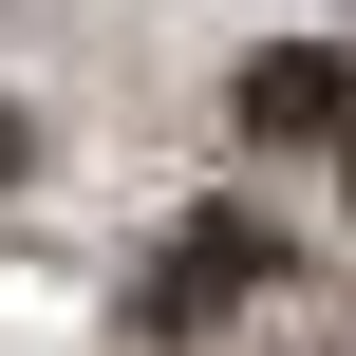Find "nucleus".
Instances as JSON below:
<instances>
[{
	"label": "nucleus",
	"mask_w": 356,
	"mask_h": 356,
	"mask_svg": "<svg viewBox=\"0 0 356 356\" xmlns=\"http://www.w3.org/2000/svg\"><path fill=\"white\" fill-rule=\"evenodd\" d=\"M244 131H263V150H300V131H356V38H282V56L244 75Z\"/></svg>",
	"instance_id": "obj_1"
},
{
	"label": "nucleus",
	"mask_w": 356,
	"mask_h": 356,
	"mask_svg": "<svg viewBox=\"0 0 356 356\" xmlns=\"http://www.w3.org/2000/svg\"><path fill=\"white\" fill-rule=\"evenodd\" d=\"M244 282H282V244H263V225L225 207V225H207V244H188L169 282H150V338H188V319H207V300H244Z\"/></svg>",
	"instance_id": "obj_2"
},
{
	"label": "nucleus",
	"mask_w": 356,
	"mask_h": 356,
	"mask_svg": "<svg viewBox=\"0 0 356 356\" xmlns=\"http://www.w3.org/2000/svg\"><path fill=\"white\" fill-rule=\"evenodd\" d=\"M0 188H19V113H0Z\"/></svg>",
	"instance_id": "obj_3"
}]
</instances>
